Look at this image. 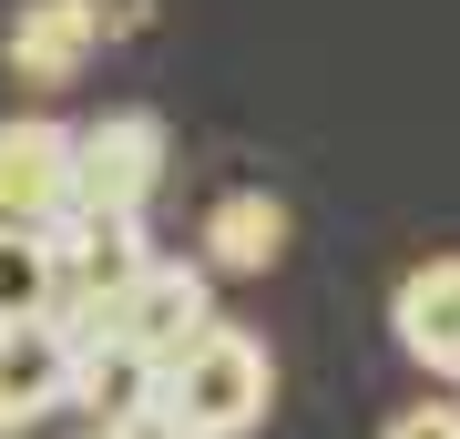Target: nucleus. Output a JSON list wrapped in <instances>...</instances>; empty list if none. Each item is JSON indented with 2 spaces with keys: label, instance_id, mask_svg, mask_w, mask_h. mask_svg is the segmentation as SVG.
I'll return each mask as SVG.
<instances>
[{
  "label": "nucleus",
  "instance_id": "nucleus-1",
  "mask_svg": "<svg viewBox=\"0 0 460 439\" xmlns=\"http://www.w3.org/2000/svg\"><path fill=\"white\" fill-rule=\"evenodd\" d=\"M154 408L184 419L195 439H246V429H266V408H277V358H266L256 327H226V317H215L205 338L154 378Z\"/></svg>",
  "mask_w": 460,
  "mask_h": 439
},
{
  "label": "nucleus",
  "instance_id": "nucleus-2",
  "mask_svg": "<svg viewBox=\"0 0 460 439\" xmlns=\"http://www.w3.org/2000/svg\"><path fill=\"white\" fill-rule=\"evenodd\" d=\"M154 266L144 245V215H93L72 205L62 225H51V317H62L72 347H102V317L123 307V286Z\"/></svg>",
  "mask_w": 460,
  "mask_h": 439
},
{
  "label": "nucleus",
  "instance_id": "nucleus-3",
  "mask_svg": "<svg viewBox=\"0 0 460 439\" xmlns=\"http://www.w3.org/2000/svg\"><path fill=\"white\" fill-rule=\"evenodd\" d=\"M205 327H215V277H205L195 256H154L144 277L123 286V307L102 317V338H113V347H133V358L164 378L184 347L205 338Z\"/></svg>",
  "mask_w": 460,
  "mask_h": 439
},
{
  "label": "nucleus",
  "instance_id": "nucleus-4",
  "mask_svg": "<svg viewBox=\"0 0 460 439\" xmlns=\"http://www.w3.org/2000/svg\"><path fill=\"white\" fill-rule=\"evenodd\" d=\"M164 113H102V123H72V205L93 215H144L154 184H164Z\"/></svg>",
  "mask_w": 460,
  "mask_h": 439
},
{
  "label": "nucleus",
  "instance_id": "nucleus-5",
  "mask_svg": "<svg viewBox=\"0 0 460 439\" xmlns=\"http://www.w3.org/2000/svg\"><path fill=\"white\" fill-rule=\"evenodd\" d=\"M72 215V123H0V225H62Z\"/></svg>",
  "mask_w": 460,
  "mask_h": 439
},
{
  "label": "nucleus",
  "instance_id": "nucleus-6",
  "mask_svg": "<svg viewBox=\"0 0 460 439\" xmlns=\"http://www.w3.org/2000/svg\"><path fill=\"white\" fill-rule=\"evenodd\" d=\"M389 338L410 347L429 378L460 389V256H429V266H410V277L389 286Z\"/></svg>",
  "mask_w": 460,
  "mask_h": 439
},
{
  "label": "nucleus",
  "instance_id": "nucleus-7",
  "mask_svg": "<svg viewBox=\"0 0 460 439\" xmlns=\"http://www.w3.org/2000/svg\"><path fill=\"white\" fill-rule=\"evenodd\" d=\"M62 399H72V338H62V317L0 327V439L51 419Z\"/></svg>",
  "mask_w": 460,
  "mask_h": 439
},
{
  "label": "nucleus",
  "instance_id": "nucleus-8",
  "mask_svg": "<svg viewBox=\"0 0 460 439\" xmlns=\"http://www.w3.org/2000/svg\"><path fill=\"white\" fill-rule=\"evenodd\" d=\"M93 21H83V0H21V21H11V41H0V62H11L21 92H62V82H83L93 62Z\"/></svg>",
  "mask_w": 460,
  "mask_h": 439
},
{
  "label": "nucleus",
  "instance_id": "nucleus-9",
  "mask_svg": "<svg viewBox=\"0 0 460 439\" xmlns=\"http://www.w3.org/2000/svg\"><path fill=\"white\" fill-rule=\"evenodd\" d=\"M205 277H266V266H277L287 256V205L277 195H266V184H226V195H215L205 205Z\"/></svg>",
  "mask_w": 460,
  "mask_h": 439
},
{
  "label": "nucleus",
  "instance_id": "nucleus-10",
  "mask_svg": "<svg viewBox=\"0 0 460 439\" xmlns=\"http://www.w3.org/2000/svg\"><path fill=\"white\" fill-rule=\"evenodd\" d=\"M62 408H83L93 429H123V419L154 408V368L133 358V347H113V338H102V347H72V399Z\"/></svg>",
  "mask_w": 460,
  "mask_h": 439
},
{
  "label": "nucleus",
  "instance_id": "nucleus-11",
  "mask_svg": "<svg viewBox=\"0 0 460 439\" xmlns=\"http://www.w3.org/2000/svg\"><path fill=\"white\" fill-rule=\"evenodd\" d=\"M51 317V225H0V327Z\"/></svg>",
  "mask_w": 460,
  "mask_h": 439
},
{
  "label": "nucleus",
  "instance_id": "nucleus-12",
  "mask_svg": "<svg viewBox=\"0 0 460 439\" xmlns=\"http://www.w3.org/2000/svg\"><path fill=\"white\" fill-rule=\"evenodd\" d=\"M378 439H460V389L450 399H410V408H389V429Z\"/></svg>",
  "mask_w": 460,
  "mask_h": 439
},
{
  "label": "nucleus",
  "instance_id": "nucleus-13",
  "mask_svg": "<svg viewBox=\"0 0 460 439\" xmlns=\"http://www.w3.org/2000/svg\"><path fill=\"white\" fill-rule=\"evenodd\" d=\"M83 21H93V41H133V31H154V0H83Z\"/></svg>",
  "mask_w": 460,
  "mask_h": 439
},
{
  "label": "nucleus",
  "instance_id": "nucleus-14",
  "mask_svg": "<svg viewBox=\"0 0 460 439\" xmlns=\"http://www.w3.org/2000/svg\"><path fill=\"white\" fill-rule=\"evenodd\" d=\"M102 439H195L184 419H164V408H144V419H123V429H102Z\"/></svg>",
  "mask_w": 460,
  "mask_h": 439
},
{
  "label": "nucleus",
  "instance_id": "nucleus-15",
  "mask_svg": "<svg viewBox=\"0 0 460 439\" xmlns=\"http://www.w3.org/2000/svg\"><path fill=\"white\" fill-rule=\"evenodd\" d=\"M93 439H102V429H93Z\"/></svg>",
  "mask_w": 460,
  "mask_h": 439
}]
</instances>
